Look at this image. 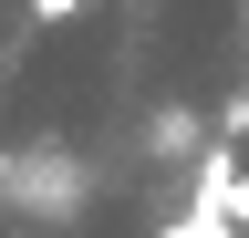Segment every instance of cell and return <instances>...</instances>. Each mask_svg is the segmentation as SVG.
Wrapping results in <instances>:
<instances>
[{
	"mask_svg": "<svg viewBox=\"0 0 249 238\" xmlns=\"http://www.w3.org/2000/svg\"><path fill=\"white\" fill-rule=\"evenodd\" d=\"M229 218H239V228H249V176H239V187H229Z\"/></svg>",
	"mask_w": 249,
	"mask_h": 238,
	"instance_id": "277c9868",
	"label": "cell"
},
{
	"mask_svg": "<svg viewBox=\"0 0 249 238\" xmlns=\"http://www.w3.org/2000/svg\"><path fill=\"white\" fill-rule=\"evenodd\" d=\"M31 11H42V21H73V11H83V0H31Z\"/></svg>",
	"mask_w": 249,
	"mask_h": 238,
	"instance_id": "3957f363",
	"label": "cell"
},
{
	"mask_svg": "<svg viewBox=\"0 0 249 238\" xmlns=\"http://www.w3.org/2000/svg\"><path fill=\"white\" fill-rule=\"evenodd\" d=\"M166 238H239V218H229V207H197V218H177Z\"/></svg>",
	"mask_w": 249,
	"mask_h": 238,
	"instance_id": "7a4b0ae2",
	"label": "cell"
},
{
	"mask_svg": "<svg viewBox=\"0 0 249 238\" xmlns=\"http://www.w3.org/2000/svg\"><path fill=\"white\" fill-rule=\"evenodd\" d=\"M11 197H21V207H42V197H83V176L62 166V156H21V166H11Z\"/></svg>",
	"mask_w": 249,
	"mask_h": 238,
	"instance_id": "6da1fadb",
	"label": "cell"
}]
</instances>
